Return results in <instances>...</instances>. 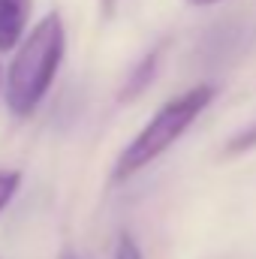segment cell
<instances>
[{
    "instance_id": "obj_1",
    "label": "cell",
    "mask_w": 256,
    "mask_h": 259,
    "mask_svg": "<svg viewBox=\"0 0 256 259\" xmlns=\"http://www.w3.org/2000/svg\"><path fill=\"white\" fill-rule=\"evenodd\" d=\"M64 55V18L58 12H49L27 30V36L21 39V46L15 49L12 61L3 72V100H6L9 115L30 118L39 109V103L46 100V94L52 91L58 78Z\"/></svg>"
},
{
    "instance_id": "obj_2",
    "label": "cell",
    "mask_w": 256,
    "mask_h": 259,
    "mask_svg": "<svg viewBox=\"0 0 256 259\" xmlns=\"http://www.w3.org/2000/svg\"><path fill=\"white\" fill-rule=\"evenodd\" d=\"M214 97H217V88L202 81V84H193L187 91H181L178 97L166 100L148 118V124L124 145V151L118 154V160L112 166L109 181L112 184H124L130 178H136L139 172H145L148 166H154L205 115V109L214 103Z\"/></svg>"
},
{
    "instance_id": "obj_3",
    "label": "cell",
    "mask_w": 256,
    "mask_h": 259,
    "mask_svg": "<svg viewBox=\"0 0 256 259\" xmlns=\"http://www.w3.org/2000/svg\"><path fill=\"white\" fill-rule=\"evenodd\" d=\"M33 0H0V55L15 52L27 36Z\"/></svg>"
},
{
    "instance_id": "obj_4",
    "label": "cell",
    "mask_w": 256,
    "mask_h": 259,
    "mask_svg": "<svg viewBox=\"0 0 256 259\" xmlns=\"http://www.w3.org/2000/svg\"><path fill=\"white\" fill-rule=\"evenodd\" d=\"M160 58H163V49H151L139 64L130 69L127 81H124V88H121V94H118L121 103H130V100L142 97V94L151 88V81L157 78V69H160Z\"/></svg>"
},
{
    "instance_id": "obj_5",
    "label": "cell",
    "mask_w": 256,
    "mask_h": 259,
    "mask_svg": "<svg viewBox=\"0 0 256 259\" xmlns=\"http://www.w3.org/2000/svg\"><path fill=\"white\" fill-rule=\"evenodd\" d=\"M253 148H256V121H253V124H247L241 133H235V136L226 142L223 154H226V157H238V154L253 151Z\"/></svg>"
},
{
    "instance_id": "obj_6",
    "label": "cell",
    "mask_w": 256,
    "mask_h": 259,
    "mask_svg": "<svg viewBox=\"0 0 256 259\" xmlns=\"http://www.w3.org/2000/svg\"><path fill=\"white\" fill-rule=\"evenodd\" d=\"M18 187H21V172L18 169H0V214L18 196Z\"/></svg>"
},
{
    "instance_id": "obj_7",
    "label": "cell",
    "mask_w": 256,
    "mask_h": 259,
    "mask_svg": "<svg viewBox=\"0 0 256 259\" xmlns=\"http://www.w3.org/2000/svg\"><path fill=\"white\" fill-rule=\"evenodd\" d=\"M115 259H145L139 241L130 235V232H121L118 235V244H115Z\"/></svg>"
},
{
    "instance_id": "obj_8",
    "label": "cell",
    "mask_w": 256,
    "mask_h": 259,
    "mask_svg": "<svg viewBox=\"0 0 256 259\" xmlns=\"http://www.w3.org/2000/svg\"><path fill=\"white\" fill-rule=\"evenodd\" d=\"M190 6H214V3H220V0H187Z\"/></svg>"
},
{
    "instance_id": "obj_9",
    "label": "cell",
    "mask_w": 256,
    "mask_h": 259,
    "mask_svg": "<svg viewBox=\"0 0 256 259\" xmlns=\"http://www.w3.org/2000/svg\"><path fill=\"white\" fill-rule=\"evenodd\" d=\"M61 259H81V256H75V253H64Z\"/></svg>"
},
{
    "instance_id": "obj_10",
    "label": "cell",
    "mask_w": 256,
    "mask_h": 259,
    "mask_svg": "<svg viewBox=\"0 0 256 259\" xmlns=\"http://www.w3.org/2000/svg\"><path fill=\"white\" fill-rule=\"evenodd\" d=\"M0 94H3V66H0Z\"/></svg>"
}]
</instances>
